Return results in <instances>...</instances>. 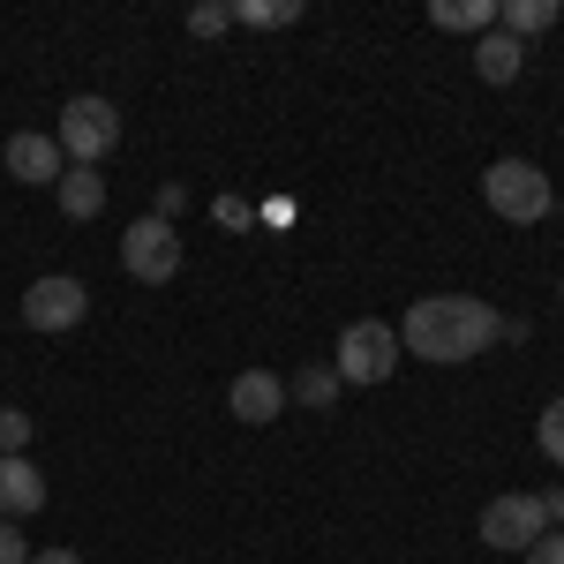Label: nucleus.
Masks as SVG:
<instances>
[{
    "instance_id": "20e7f679",
    "label": "nucleus",
    "mask_w": 564,
    "mask_h": 564,
    "mask_svg": "<svg viewBox=\"0 0 564 564\" xmlns=\"http://www.w3.org/2000/svg\"><path fill=\"white\" fill-rule=\"evenodd\" d=\"M332 369H339V384H384L399 369V324H377V316L347 324L332 347Z\"/></svg>"
},
{
    "instance_id": "393cba45",
    "label": "nucleus",
    "mask_w": 564,
    "mask_h": 564,
    "mask_svg": "<svg viewBox=\"0 0 564 564\" xmlns=\"http://www.w3.org/2000/svg\"><path fill=\"white\" fill-rule=\"evenodd\" d=\"M31 564H84L76 550H31Z\"/></svg>"
},
{
    "instance_id": "dca6fc26",
    "label": "nucleus",
    "mask_w": 564,
    "mask_h": 564,
    "mask_svg": "<svg viewBox=\"0 0 564 564\" xmlns=\"http://www.w3.org/2000/svg\"><path fill=\"white\" fill-rule=\"evenodd\" d=\"M234 23L241 31H286V23H302V0H234Z\"/></svg>"
},
{
    "instance_id": "aec40b11",
    "label": "nucleus",
    "mask_w": 564,
    "mask_h": 564,
    "mask_svg": "<svg viewBox=\"0 0 564 564\" xmlns=\"http://www.w3.org/2000/svg\"><path fill=\"white\" fill-rule=\"evenodd\" d=\"M181 212H188V188H181V181H159V204H151V218H166V226H174Z\"/></svg>"
},
{
    "instance_id": "9b49d317",
    "label": "nucleus",
    "mask_w": 564,
    "mask_h": 564,
    "mask_svg": "<svg viewBox=\"0 0 564 564\" xmlns=\"http://www.w3.org/2000/svg\"><path fill=\"white\" fill-rule=\"evenodd\" d=\"M53 196H61V218L84 226V218L106 212V174H98V166H68V174L53 181Z\"/></svg>"
},
{
    "instance_id": "ddd939ff",
    "label": "nucleus",
    "mask_w": 564,
    "mask_h": 564,
    "mask_svg": "<svg viewBox=\"0 0 564 564\" xmlns=\"http://www.w3.org/2000/svg\"><path fill=\"white\" fill-rule=\"evenodd\" d=\"M339 369H332V361H308L302 377H286V399H302L308 414H324V406H339Z\"/></svg>"
},
{
    "instance_id": "6ab92c4d",
    "label": "nucleus",
    "mask_w": 564,
    "mask_h": 564,
    "mask_svg": "<svg viewBox=\"0 0 564 564\" xmlns=\"http://www.w3.org/2000/svg\"><path fill=\"white\" fill-rule=\"evenodd\" d=\"M188 31H196V39H218V31H234V0H212V8H196V15H188Z\"/></svg>"
},
{
    "instance_id": "6e6552de",
    "label": "nucleus",
    "mask_w": 564,
    "mask_h": 564,
    "mask_svg": "<svg viewBox=\"0 0 564 564\" xmlns=\"http://www.w3.org/2000/svg\"><path fill=\"white\" fill-rule=\"evenodd\" d=\"M226 406H234L241 430H271V422L286 414V377H271V369H241L234 391H226Z\"/></svg>"
},
{
    "instance_id": "2eb2a0df",
    "label": "nucleus",
    "mask_w": 564,
    "mask_h": 564,
    "mask_svg": "<svg viewBox=\"0 0 564 564\" xmlns=\"http://www.w3.org/2000/svg\"><path fill=\"white\" fill-rule=\"evenodd\" d=\"M430 23L436 31H475V39H489L497 31V0H436Z\"/></svg>"
},
{
    "instance_id": "0eeeda50",
    "label": "nucleus",
    "mask_w": 564,
    "mask_h": 564,
    "mask_svg": "<svg viewBox=\"0 0 564 564\" xmlns=\"http://www.w3.org/2000/svg\"><path fill=\"white\" fill-rule=\"evenodd\" d=\"M84 308H90V294H84V279H68V271H45V279L23 286V324L31 332H76Z\"/></svg>"
},
{
    "instance_id": "f3484780",
    "label": "nucleus",
    "mask_w": 564,
    "mask_h": 564,
    "mask_svg": "<svg viewBox=\"0 0 564 564\" xmlns=\"http://www.w3.org/2000/svg\"><path fill=\"white\" fill-rule=\"evenodd\" d=\"M534 444H542V459H557L564 467V391L542 406V422H534Z\"/></svg>"
},
{
    "instance_id": "423d86ee",
    "label": "nucleus",
    "mask_w": 564,
    "mask_h": 564,
    "mask_svg": "<svg viewBox=\"0 0 564 564\" xmlns=\"http://www.w3.org/2000/svg\"><path fill=\"white\" fill-rule=\"evenodd\" d=\"M542 534H550V520H542V497H520V489H512V497H489V505H481V542H489V550H512V557H527Z\"/></svg>"
},
{
    "instance_id": "4be33fe9",
    "label": "nucleus",
    "mask_w": 564,
    "mask_h": 564,
    "mask_svg": "<svg viewBox=\"0 0 564 564\" xmlns=\"http://www.w3.org/2000/svg\"><path fill=\"white\" fill-rule=\"evenodd\" d=\"M0 564H31V542H23L15 520H0Z\"/></svg>"
},
{
    "instance_id": "1a4fd4ad",
    "label": "nucleus",
    "mask_w": 564,
    "mask_h": 564,
    "mask_svg": "<svg viewBox=\"0 0 564 564\" xmlns=\"http://www.w3.org/2000/svg\"><path fill=\"white\" fill-rule=\"evenodd\" d=\"M0 159H8V174H15V181H31V188H53V181L68 174V159H61V143H53L45 129H23V135H8V151H0Z\"/></svg>"
},
{
    "instance_id": "412c9836",
    "label": "nucleus",
    "mask_w": 564,
    "mask_h": 564,
    "mask_svg": "<svg viewBox=\"0 0 564 564\" xmlns=\"http://www.w3.org/2000/svg\"><path fill=\"white\" fill-rule=\"evenodd\" d=\"M212 212H218V226H257V204L249 196H218Z\"/></svg>"
},
{
    "instance_id": "f257e3e1",
    "label": "nucleus",
    "mask_w": 564,
    "mask_h": 564,
    "mask_svg": "<svg viewBox=\"0 0 564 564\" xmlns=\"http://www.w3.org/2000/svg\"><path fill=\"white\" fill-rule=\"evenodd\" d=\"M505 339V316L475 294H430L399 316V354H422L436 369H459V361H481V354Z\"/></svg>"
},
{
    "instance_id": "7ed1b4c3",
    "label": "nucleus",
    "mask_w": 564,
    "mask_h": 564,
    "mask_svg": "<svg viewBox=\"0 0 564 564\" xmlns=\"http://www.w3.org/2000/svg\"><path fill=\"white\" fill-rule=\"evenodd\" d=\"M53 143H61L68 166H98V159L121 143V106L98 98V90H76V98L61 106V135H53Z\"/></svg>"
},
{
    "instance_id": "a878e982",
    "label": "nucleus",
    "mask_w": 564,
    "mask_h": 564,
    "mask_svg": "<svg viewBox=\"0 0 564 564\" xmlns=\"http://www.w3.org/2000/svg\"><path fill=\"white\" fill-rule=\"evenodd\" d=\"M557 294H564V286H557Z\"/></svg>"
},
{
    "instance_id": "f03ea898",
    "label": "nucleus",
    "mask_w": 564,
    "mask_h": 564,
    "mask_svg": "<svg viewBox=\"0 0 564 564\" xmlns=\"http://www.w3.org/2000/svg\"><path fill=\"white\" fill-rule=\"evenodd\" d=\"M481 204L505 218V226H542V218L557 212V188H550V174L534 159H497L481 174Z\"/></svg>"
},
{
    "instance_id": "f8f14e48",
    "label": "nucleus",
    "mask_w": 564,
    "mask_h": 564,
    "mask_svg": "<svg viewBox=\"0 0 564 564\" xmlns=\"http://www.w3.org/2000/svg\"><path fill=\"white\" fill-rule=\"evenodd\" d=\"M520 68H527V45H520V39L489 31V39L475 45V76H481V84H497V90H505V84H520Z\"/></svg>"
},
{
    "instance_id": "39448f33",
    "label": "nucleus",
    "mask_w": 564,
    "mask_h": 564,
    "mask_svg": "<svg viewBox=\"0 0 564 564\" xmlns=\"http://www.w3.org/2000/svg\"><path fill=\"white\" fill-rule=\"evenodd\" d=\"M121 271L129 279H143V286H166V279H181V226H166V218H129L121 226Z\"/></svg>"
},
{
    "instance_id": "5701e85b",
    "label": "nucleus",
    "mask_w": 564,
    "mask_h": 564,
    "mask_svg": "<svg viewBox=\"0 0 564 564\" xmlns=\"http://www.w3.org/2000/svg\"><path fill=\"white\" fill-rule=\"evenodd\" d=\"M527 564H564V527H550V534L527 550Z\"/></svg>"
},
{
    "instance_id": "4468645a",
    "label": "nucleus",
    "mask_w": 564,
    "mask_h": 564,
    "mask_svg": "<svg viewBox=\"0 0 564 564\" xmlns=\"http://www.w3.org/2000/svg\"><path fill=\"white\" fill-rule=\"evenodd\" d=\"M550 23H557V0H505V8H497V31H505V39H542V31H550Z\"/></svg>"
},
{
    "instance_id": "a211bd4d",
    "label": "nucleus",
    "mask_w": 564,
    "mask_h": 564,
    "mask_svg": "<svg viewBox=\"0 0 564 564\" xmlns=\"http://www.w3.org/2000/svg\"><path fill=\"white\" fill-rule=\"evenodd\" d=\"M23 444H31V414L23 406H0V459H15Z\"/></svg>"
},
{
    "instance_id": "b1692460",
    "label": "nucleus",
    "mask_w": 564,
    "mask_h": 564,
    "mask_svg": "<svg viewBox=\"0 0 564 564\" xmlns=\"http://www.w3.org/2000/svg\"><path fill=\"white\" fill-rule=\"evenodd\" d=\"M542 520L564 527V489H542Z\"/></svg>"
},
{
    "instance_id": "9d476101",
    "label": "nucleus",
    "mask_w": 564,
    "mask_h": 564,
    "mask_svg": "<svg viewBox=\"0 0 564 564\" xmlns=\"http://www.w3.org/2000/svg\"><path fill=\"white\" fill-rule=\"evenodd\" d=\"M45 505V475L39 467H31V459H23V452H15V459H0V520H31V512H39Z\"/></svg>"
}]
</instances>
